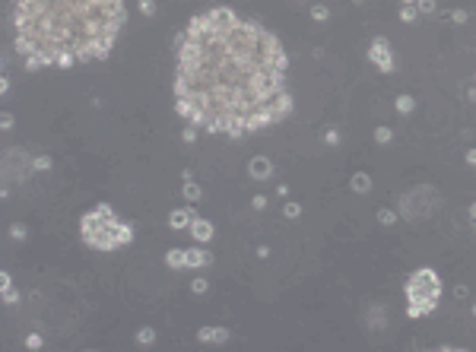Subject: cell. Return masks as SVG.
Wrapping results in <instances>:
<instances>
[{
    "instance_id": "1",
    "label": "cell",
    "mask_w": 476,
    "mask_h": 352,
    "mask_svg": "<svg viewBox=\"0 0 476 352\" xmlns=\"http://www.w3.org/2000/svg\"><path fill=\"white\" fill-rule=\"evenodd\" d=\"M286 73L289 57L276 32L213 6L175 42V111L194 130L251 137L292 111Z\"/></svg>"
},
{
    "instance_id": "2",
    "label": "cell",
    "mask_w": 476,
    "mask_h": 352,
    "mask_svg": "<svg viewBox=\"0 0 476 352\" xmlns=\"http://www.w3.org/2000/svg\"><path fill=\"white\" fill-rule=\"evenodd\" d=\"M127 23L124 0H23L13 6L25 70L105 60Z\"/></svg>"
},
{
    "instance_id": "3",
    "label": "cell",
    "mask_w": 476,
    "mask_h": 352,
    "mask_svg": "<svg viewBox=\"0 0 476 352\" xmlns=\"http://www.w3.org/2000/svg\"><path fill=\"white\" fill-rule=\"evenodd\" d=\"M79 238L92 251H118L133 241V226H127L108 203H99L79 219Z\"/></svg>"
},
{
    "instance_id": "4",
    "label": "cell",
    "mask_w": 476,
    "mask_h": 352,
    "mask_svg": "<svg viewBox=\"0 0 476 352\" xmlns=\"http://www.w3.org/2000/svg\"><path fill=\"white\" fill-rule=\"evenodd\" d=\"M403 292H406V317L416 321V317H426V314H432V311L438 308L441 279H438V273H435L432 267H419L416 273H410Z\"/></svg>"
},
{
    "instance_id": "5",
    "label": "cell",
    "mask_w": 476,
    "mask_h": 352,
    "mask_svg": "<svg viewBox=\"0 0 476 352\" xmlns=\"http://www.w3.org/2000/svg\"><path fill=\"white\" fill-rule=\"evenodd\" d=\"M368 60H372L381 73H394V51H391V42H387L384 35L372 38V45H368Z\"/></svg>"
},
{
    "instance_id": "6",
    "label": "cell",
    "mask_w": 476,
    "mask_h": 352,
    "mask_svg": "<svg viewBox=\"0 0 476 352\" xmlns=\"http://www.w3.org/2000/svg\"><path fill=\"white\" fill-rule=\"evenodd\" d=\"M248 175H251L254 181H267L273 175V162L267 159V155H254V159L248 162Z\"/></svg>"
},
{
    "instance_id": "7",
    "label": "cell",
    "mask_w": 476,
    "mask_h": 352,
    "mask_svg": "<svg viewBox=\"0 0 476 352\" xmlns=\"http://www.w3.org/2000/svg\"><path fill=\"white\" fill-rule=\"evenodd\" d=\"M197 219V213H194L191 206H178L169 213V226L175 228V232H181V228H191V222Z\"/></svg>"
},
{
    "instance_id": "8",
    "label": "cell",
    "mask_w": 476,
    "mask_h": 352,
    "mask_svg": "<svg viewBox=\"0 0 476 352\" xmlns=\"http://www.w3.org/2000/svg\"><path fill=\"white\" fill-rule=\"evenodd\" d=\"M191 235L197 245H206V241H213V222L203 219V216H197V219L191 222Z\"/></svg>"
},
{
    "instance_id": "9",
    "label": "cell",
    "mask_w": 476,
    "mask_h": 352,
    "mask_svg": "<svg viewBox=\"0 0 476 352\" xmlns=\"http://www.w3.org/2000/svg\"><path fill=\"white\" fill-rule=\"evenodd\" d=\"M229 340V330L225 327H200L197 330V343H203V346H210V343H225Z\"/></svg>"
},
{
    "instance_id": "10",
    "label": "cell",
    "mask_w": 476,
    "mask_h": 352,
    "mask_svg": "<svg viewBox=\"0 0 476 352\" xmlns=\"http://www.w3.org/2000/svg\"><path fill=\"white\" fill-rule=\"evenodd\" d=\"M187 267H197V270L213 267V254L203 251V248H187Z\"/></svg>"
},
{
    "instance_id": "11",
    "label": "cell",
    "mask_w": 476,
    "mask_h": 352,
    "mask_svg": "<svg viewBox=\"0 0 476 352\" xmlns=\"http://www.w3.org/2000/svg\"><path fill=\"white\" fill-rule=\"evenodd\" d=\"M0 286H3V304H16L19 302V292H16V286H13V276L6 273H0Z\"/></svg>"
},
{
    "instance_id": "12",
    "label": "cell",
    "mask_w": 476,
    "mask_h": 352,
    "mask_svg": "<svg viewBox=\"0 0 476 352\" xmlns=\"http://www.w3.org/2000/svg\"><path fill=\"white\" fill-rule=\"evenodd\" d=\"M165 263H169L172 270H187V248H172V251L165 254Z\"/></svg>"
},
{
    "instance_id": "13",
    "label": "cell",
    "mask_w": 476,
    "mask_h": 352,
    "mask_svg": "<svg viewBox=\"0 0 476 352\" xmlns=\"http://www.w3.org/2000/svg\"><path fill=\"white\" fill-rule=\"evenodd\" d=\"M350 187H352L356 194H368V191H372V175H365V172H356V175L350 178Z\"/></svg>"
},
{
    "instance_id": "14",
    "label": "cell",
    "mask_w": 476,
    "mask_h": 352,
    "mask_svg": "<svg viewBox=\"0 0 476 352\" xmlns=\"http://www.w3.org/2000/svg\"><path fill=\"white\" fill-rule=\"evenodd\" d=\"M394 108H397L400 114H410V111H416V99H413V96H397Z\"/></svg>"
},
{
    "instance_id": "15",
    "label": "cell",
    "mask_w": 476,
    "mask_h": 352,
    "mask_svg": "<svg viewBox=\"0 0 476 352\" xmlns=\"http://www.w3.org/2000/svg\"><path fill=\"white\" fill-rule=\"evenodd\" d=\"M419 16V3H400V19L403 23H416Z\"/></svg>"
},
{
    "instance_id": "16",
    "label": "cell",
    "mask_w": 476,
    "mask_h": 352,
    "mask_svg": "<svg viewBox=\"0 0 476 352\" xmlns=\"http://www.w3.org/2000/svg\"><path fill=\"white\" fill-rule=\"evenodd\" d=\"M137 343H140V346H152V343H156V330H152V327H140L137 330Z\"/></svg>"
},
{
    "instance_id": "17",
    "label": "cell",
    "mask_w": 476,
    "mask_h": 352,
    "mask_svg": "<svg viewBox=\"0 0 476 352\" xmlns=\"http://www.w3.org/2000/svg\"><path fill=\"white\" fill-rule=\"evenodd\" d=\"M181 194H184V200H200V197H203V191H200V184H194V181H184V187H181Z\"/></svg>"
},
{
    "instance_id": "18",
    "label": "cell",
    "mask_w": 476,
    "mask_h": 352,
    "mask_svg": "<svg viewBox=\"0 0 476 352\" xmlns=\"http://www.w3.org/2000/svg\"><path fill=\"white\" fill-rule=\"evenodd\" d=\"M391 140H394V130H391V127H375V143L387 146Z\"/></svg>"
},
{
    "instance_id": "19",
    "label": "cell",
    "mask_w": 476,
    "mask_h": 352,
    "mask_svg": "<svg viewBox=\"0 0 476 352\" xmlns=\"http://www.w3.org/2000/svg\"><path fill=\"white\" fill-rule=\"evenodd\" d=\"M311 19H314V23H327V19H330V10L321 6V3H314L311 6Z\"/></svg>"
},
{
    "instance_id": "20",
    "label": "cell",
    "mask_w": 476,
    "mask_h": 352,
    "mask_svg": "<svg viewBox=\"0 0 476 352\" xmlns=\"http://www.w3.org/2000/svg\"><path fill=\"white\" fill-rule=\"evenodd\" d=\"M206 289H210V282H206L203 276H194L191 279V292L194 295H206Z\"/></svg>"
},
{
    "instance_id": "21",
    "label": "cell",
    "mask_w": 476,
    "mask_h": 352,
    "mask_svg": "<svg viewBox=\"0 0 476 352\" xmlns=\"http://www.w3.org/2000/svg\"><path fill=\"white\" fill-rule=\"evenodd\" d=\"M283 216H286V219H299V216H301V206H299L296 200H289V203L283 206Z\"/></svg>"
},
{
    "instance_id": "22",
    "label": "cell",
    "mask_w": 476,
    "mask_h": 352,
    "mask_svg": "<svg viewBox=\"0 0 476 352\" xmlns=\"http://www.w3.org/2000/svg\"><path fill=\"white\" fill-rule=\"evenodd\" d=\"M48 168H51L48 155H35V159H32V172H48Z\"/></svg>"
},
{
    "instance_id": "23",
    "label": "cell",
    "mask_w": 476,
    "mask_h": 352,
    "mask_svg": "<svg viewBox=\"0 0 476 352\" xmlns=\"http://www.w3.org/2000/svg\"><path fill=\"white\" fill-rule=\"evenodd\" d=\"M378 222L381 226H394V222H397V213H394V209H378Z\"/></svg>"
},
{
    "instance_id": "24",
    "label": "cell",
    "mask_w": 476,
    "mask_h": 352,
    "mask_svg": "<svg viewBox=\"0 0 476 352\" xmlns=\"http://www.w3.org/2000/svg\"><path fill=\"white\" fill-rule=\"evenodd\" d=\"M324 143H327V146H340V130L327 127V130H324Z\"/></svg>"
},
{
    "instance_id": "25",
    "label": "cell",
    "mask_w": 476,
    "mask_h": 352,
    "mask_svg": "<svg viewBox=\"0 0 476 352\" xmlns=\"http://www.w3.org/2000/svg\"><path fill=\"white\" fill-rule=\"evenodd\" d=\"M25 346H29V349H42V346H45V340H42L38 333H29V336H25Z\"/></svg>"
},
{
    "instance_id": "26",
    "label": "cell",
    "mask_w": 476,
    "mask_h": 352,
    "mask_svg": "<svg viewBox=\"0 0 476 352\" xmlns=\"http://www.w3.org/2000/svg\"><path fill=\"white\" fill-rule=\"evenodd\" d=\"M10 235H13L16 241H23L25 235H29V228H25V226H19V222H16V226H10Z\"/></svg>"
},
{
    "instance_id": "27",
    "label": "cell",
    "mask_w": 476,
    "mask_h": 352,
    "mask_svg": "<svg viewBox=\"0 0 476 352\" xmlns=\"http://www.w3.org/2000/svg\"><path fill=\"white\" fill-rule=\"evenodd\" d=\"M140 13L143 16H156V3L152 0H140Z\"/></svg>"
},
{
    "instance_id": "28",
    "label": "cell",
    "mask_w": 476,
    "mask_h": 352,
    "mask_svg": "<svg viewBox=\"0 0 476 352\" xmlns=\"http://www.w3.org/2000/svg\"><path fill=\"white\" fill-rule=\"evenodd\" d=\"M13 124H16V118H13L10 111H3V118H0V127H3V130H13Z\"/></svg>"
},
{
    "instance_id": "29",
    "label": "cell",
    "mask_w": 476,
    "mask_h": 352,
    "mask_svg": "<svg viewBox=\"0 0 476 352\" xmlns=\"http://www.w3.org/2000/svg\"><path fill=\"white\" fill-rule=\"evenodd\" d=\"M251 206L254 209H267V197H264V194H254V197H251Z\"/></svg>"
},
{
    "instance_id": "30",
    "label": "cell",
    "mask_w": 476,
    "mask_h": 352,
    "mask_svg": "<svg viewBox=\"0 0 476 352\" xmlns=\"http://www.w3.org/2000/svg\"><path fill=\"white\" fill-rule=\"evenodd\" d=\"M181 140H184V143H194V140H197V130H194V127H184V133H181Z\"/></svg>"
},
{
    "instance_id": "31",
    "label": "cell",
    "mask_w": 476,
    "mask_h": 352,
    "mask_svg": "<svg viewBox=\"0 0 476 352\" xmlns=\"http://www.w3.org/2000/svg\"><path fill=\"white\" fill-rule=\"evenodd\" d=\"M419 13H435V3H428V0H419Z\"/></svg>"
},
{
    "instance_id": "32",
    "label": "cell",
    "mask_w": 476,
    "mask_h": 352,
    "mask_svg": "<svg viewBox=\"0 0 476 352\" xmlns=\"http://www.w3.org/2000/svg\"><path fill=\"white\" fill-rule=\"evenodd\" d=\"M0 92H3V96L10 92V76H0Z\"/></svg>"
},
{
    "instance_id": "33",
    "label": "cell",
    "mask_w": 476,
    "mask_h": 352,
    "mask_svg": "<svg viewBox=\"0 0 476 352\" xmlns=\"http://www.w3.org/2000/svg\"><path fill=\"white\" fill-rule=\"evenodd\" d=\"M467 165L476 168V150H467Z\"/></svg>"
},
{
    "instance_id": "34",
    "label": "cell",
    "mask_w": 476,
    "mask_h": 352,
    "mask_svg": "<svg viewBox=\"0 0 476 352\" xmlns=\"http://www.w3.org/2000/svg\"><path fill=\"white\" fill-rule=\"evenodd\" d=\"M428 352H467V349H451V346H441V349H428Z\"/></svg>"
},
{
    "instance_id": "35",
    "label": "cell",
    "mask_w": 476,
    "mask_h": 352,
    "mask_svg": "<svg viewBox=\"0 0 476 352\" xmlns=\"http://www.w3.org/2000/svg\"><path fill=\"white\" fill-rule=\"evenodd\" d=\"M470 219H473V222H476V200H473V203H470Z\"/></svg>"
},
{
    "instance_id": "36",
    "label": "cell",
    "mask_w": 476,
    "mask_h": 352,
    "mask_svg": "<svg viewBox=\"0 0 476 352\" xmlns=\"http://www.w3.org/2000/svg\"><path fill=\"white\" fill-rule=\"evenodd\" d=\"M473 317H476V304H473Z\"/></svg>"
},
{
    "instance_id": "37",
    "label": "cell",
    "mask_w": 476,
    "mask_h": 352,
    "mask_svg": "<svg viewBox=\"0 0 476 352\" xmlns=\"http://www.w3.org/2000/svg\"><path fill=\"white\" fill-rule=\"evenodd\" d=\"M86 352H92V349H86Z\"/></svg>"
}]
</instances>
